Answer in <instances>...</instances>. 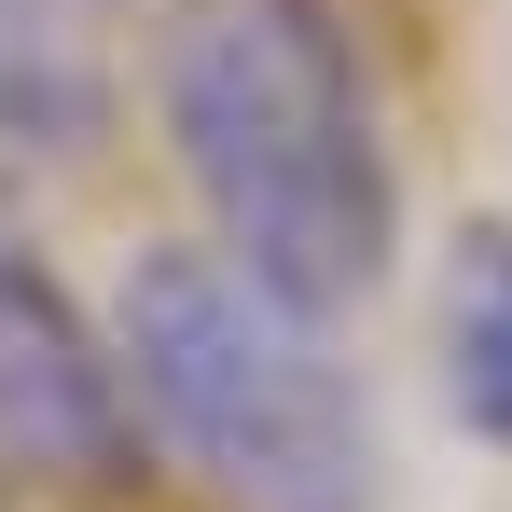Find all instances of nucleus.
<instances>
[{
	"label": "nucleus",
	"mask_w": 512,
	"mask_h": 512,
	"mask_svg": "<svg viewBox=\"0 0 512 512\" xmlns=\"http://www.w3.org/2000/svg\"><path fill=\"white\" fill-rule=\"evenodd\" d=\"M153 125L208 250L333 319L402 263V167L333 0H180L153 42Z\"/></svg>",
	"instance_id": "nucleus-1"
},
{
	"label": "nucleus",
	"mask_w": 512,
	"mask_h": 512,
	"mask_svg": "<svg viewBox=\"0 0 512 512\" xmlns=\"http://www.w3.org/2000/svg\"><path fill=\"white\" fill-rule=\"evenodd\" d=\"M97 319L125 360L139 443H167V471L208 485L222 512H374L388 499V443H374L360 374L333 360V319H305L291 291H263L208 236H153L111 277Z\"/></svg>",
	"instance_id": "nucleus-2"
},
{
	"label": "nucleus",
	"mask_w": 512,
	"mask_h": 512,
	"mask_svg": "<svg viewBox=\"0 0 512 512\" xmlns=\"http://www.w3.org/2000/svg\"><path fill=\"white\" fill-rule=\"evenodd\" d=\"M97 139H111L97 0H0V208H14V180L84 167Z\"/></svg>",
	"instance_id": "nucleus-4"
},
{
	"label": "nucleus",
	"mask_w": 512,
	"mask_h": 512,
	"mask_svg": "<svg viewBox=\"0 0 512 512\" xmlns=\"http://www.w3.org/2000/svg\"><path fill=\"white\" fill-rule=\"evenodd\" d=\"M443 388L485 443H512V222H471L443 263Z\"/></svg>",
	"instance_id": "nucleus-5"
},
{
	"label": "nucleus",
	"mask_w": 512,
	"mask_h": 512,
	"mask_svg": "<svg viewBox=\"0 0 512 512\" xmlns=\"http://www.w3.org/2000/svg\"><path fill=\"white\" fill-rule=\"evenodd\" d=\"M0 471L14 485H125L139 471V402L111 319L42 263V236L0 208Z\"/></svg>",
	"instance_id": "nucleus-3"
}]
</instances>
